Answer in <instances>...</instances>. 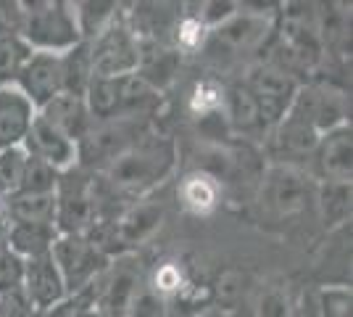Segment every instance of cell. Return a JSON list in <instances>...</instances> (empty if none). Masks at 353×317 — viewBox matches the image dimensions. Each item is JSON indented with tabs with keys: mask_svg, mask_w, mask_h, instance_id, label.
<instances>
[{
	"mask_svg": "<svg viewBox=\"0 0 353 317\" xmlns=\"http://www.w3.org/2000/svg\"><path fill=\"white\" fill-rule=\"evenodd\" d=\"M176 166L179 146L172 135L150 130L143 137H137L132 146H127L111 162L95 169V180L101 185L105 201V214L114 217L127 204L153 196L163 182L172 180Z\"/></svg>",
	"mask_w": 353,
	"mask_h": 317,
	"instance_id": "1",
	"label": "cell"
},
{
	"mask_svg": "<svg viewBox=\"0 0 353 317\" xmlns=\"http://www.w3.org/2000/svg\"><path fill=\"white\" fill-rule=\"evenodd\" d=\"M277 8H280V3H274V6L240 3L237 14H232L227 21H221L219 27L208 32L201 59H206L216 72L237 66L248 56H253V61H256V56L261 53V48L274 30Z\"/></svg>",
	"mask_w": 353,
	"mask_h": 317,
	"instance_id": "2",
	"label": "cell"
},
{
	"mask_svg": "<svg viewBox=\"0 0 353 317\" xmlns=\"http://www.w3.org/2000/svg\"><path fill=\"white\" fill-rule=\"evenodd\" d=\"M163 220H166V204L161 198L148 196L134 204H127L114 217L95 222L85 236L95 243V249L105 259L127 257V254H137L161 230Z\"/></svg>",
	"mask_w": 353,
	"mask_h": 317,
	"instance_id": "3",
	"label": "cell"
},
{
	"mask_svg": "<svg viewBox=\"0 0 353 317\" xmlns=\"http://www.w3.org/2000/svg\"><path fill=\"white\" fill-rule=\"evenodd\" d=\"M316 180L306 169L285 164H266L256 188V201L266 217L274 222H288L314 209Z\"/></svg>",
	"mask_w": 353,
	"mask_h": 317,
	"instance_id": "4",
	"label": "cell"
},
{
	"mask_svg": "<svg viewBox=\"0 0 353 317\" xmlns=\"http://www.w3.org/2000/svg\"><path fill=\"white\" fill-rule=\"evenodd\" d=\"M101 220H103V206H101L95 172L79 164L61 172L56 188V222H53L56 233L85 236Z\"/></svg>",
	"mask_w": 353,
	"mask_h": 317,
	"instance_id": "5",
	"label": "cell"
},
{
	"mask_svg": "<svg viewBox=\"0 0 353 317\" xmlns=\"http://www.w3.org/2000/svg\"><path fill=\"white\" fill-rule=\"evenodd\" d=\"M21 40L32 50L43 53H66L69 48L82 43L72 3L66 0H32L21 3Z\"/></svg>",
	"mask_w": 353,
	"mask_h": 317,
	"instance_id": "6",
	"label": "cell"
},
{
	"mask_svg": "<svg viewBox=\"0 0 353 317\" xmlns=\"http://www.w3.org/2000/svg\"><path fill=\"white\" fill-rule=\"evenodd\" d=\"M150 130H156V119L134 114H121L108 122H92L88 135L77 143V164L95 172Z\"/></svg>",
	"mask_w": 353,
	"mask_h": 317,
	"instance_id": "7",
	"label": "cell"
},
{
	"mask_svg": "<svg viewBox=\"0 0 353 317\" xmlns=\"http://www.w3.org/2000/svg\"><path fill=\"white\" fill-rule=\"evenodd\" d=\"M148 288V272L137 254L117 257L98 275V294L92 309L101 317H127L134 299Z\"/></svg>",
	"mask_w": 353,
	"mask_h": 317,
	"instance_id": "8",
	"label": "cell"
},
{
	"mask_svg": "<svg viewBox=\"0 0 353 317\" xmlns=\"http://www.w3.org/2000/svg\"><path fill=\"white\" fill-rule=\"evenodd\" d=\"M290 111L295 117H301L309 127H314L319 135H324L340 124L351 122V88L314 77L298 88Z\"/></svg>",
	"mask_w": 353,
	"mask_h": 317,
	"instance_id": "9",
	"label": "cell"
},
{
	"mask_svg": "<svg viewBox=\"0 0 353 317\" xmlns=\"http://www.w3.org/2000/svg\"><path fill=\"white\" fill-rule=\"evenodd\" d=\"M88 43V40H85ZM90 61H92V77H127L134 75L140 61V40L130 30L124 19V3L114 16V21L105 27L98 37H92Z\"/></svg>",
	"mask_w": 353,
	"mask_h": 317,
	"instance_id": "10",
	"label": "cell"
},
{
	"mask_svg": "<svg viewBox=\"0 0 353 317\" xmlns=\"http://www.w3.org/2000/svg\"><path fill=\"white\" fill-rule=\"evenodd\" d=\"M237 77L245 82V88L253 93L256 104L261 108L266 133L290 111L295 95H298V88H301V82L295 77H290L288 72H282L277 66H272V64L259 59L248 61L245 69Z\"/></svg>",
	"mask_w": 353,
	"mask_h": 317,
	"instance_id": "11",
	"label": "cell"
},
{
	"mask_svg": "<svg viewBox=\"0 0 353 317\" xmlns=\"http://www.w3.org/2000/svg\"><path fill=\"white\" fill-rule=\"evenodd\" d=\"M50 257L59 267L66 296H74L82 288H88L111 262L95 249V243L88 236H56L50 246Z\"/></svg>",
	"mask_w": 353,
	"mask_h": 317,
	"instance_id": "12",
	"label": "cell"
},
{
	"mask_svg": "<svg viewBox=\"0 0 353 317\" xmlns=\"http://www.w3.org/2000/svg\"><path fill=\"white\" fill-rule=\"evenodd\" d=\"M319 133L309 127L301 117H295L293 111H288L264 137V162L266 164H285L298 166L309 172L311 156L319 146ZM311 175V172H309Z\"/></svg>",
	"mask_w": 353,
	"mask_h": 317,
	"instance_id": "13",
	"label": "cell"
},
{
	"mask_svg": "<svg viewBox=\"0 0 353 317\" xmlns=\"http://www.w3.org/2000/svg\"><path fill=\"white\" fill-rule=\"evenodd\" d=\"M221 117L230 130V135L235 140H259L264 143L266 124L261 117V108L256 104L253 93L245 88V82L240 77H230L224 79V104H221Z\"/></svg>",
	"mask_w": 353,
	"mask_h": 317,
	"instance_id": "14",
	"label": "cell"
},
{
	"mask_svg": "<svg viewBox=\"0 0 353 317\" xmlns=\"http://www.w3.org/2000/svg\"><path fill=\"white\" fill-rule=\"evenodd\" d=\"M309 172L314 180L351 182L353 180V127L340 124L319 137V146L311 156Z\"/></svg>",
	"mask_w": 353,
	"mask_h": 317,
	"instance_id": "15",
	"label": "cell"
},
{
	"mask_svg": "<svg viewBox=\"0 0 353 317\" xmlns=\"http://www.w3.org/2000/svg\"><path fill=\"white\" fill-rule=\"evenodd\" d=\"M324 61L351 69V3H314Z\"/></svg>",
	"mask_w": 353,
	"mask_h": 317,
	"instance_id": "16",
	"label": "cell"
},
{
	"mask_svg": "<svg viewBox=\"0 0 353 317\" xmlns=\"http://www.w3.org/2000/svg\"><path fill=\"white\" fill-rule=\"evenodd\" d=\"M14 85L34 106V111H40L48 101H53L61 93V53L32 50Z\"/></svg>",
	"mask_w": 353,
	"mask_h": 317,
	"instance_id": "17",
	"label": "cell"
},
{
	"mask_svg": "<svg viewBox=\"0 0 353 317\" xmlns=\"http://www.w3.org/2000/svg\"><path fill=\"white\" fill-rule=\"evenodd\" d=\"M24 296L30 299L32 309L37 312H50L66 299V288L59 275V267L50 254L34 259H24V283H21Z\"/></svg>",
	"mask_w": 353,
	"mask_h": 317,
	"instance_id": "18",
	"label": "cell"
},
{
	"mask_svg": "<svg viewBox=\"0 0 353 317\" xmlns=\"http://www.w3.org/2000/svg\"><path fill=\"white\" fill-rule=\"evenodd\" d=\"M21 148L27 151V156H34L45 164H50L56 172H66V169L77 166V143H72L66 135H61L59 130L53 124H48L40 114H34Z\"/></svg>",
	"mask_w": 353,
	"mask_h": 317,
	"instance_id": "19",
	"label": "cell"
},
{
	"mask_svg": "<svg viewBox=\"0 0 353 317\" xmlns=\"http://www.w3.org/2000/svg\"><path fill=\"white\" fill-rule=\"evenodd\" d=\"M319 288H351V225L327 233L316 257Z\"/></svg>",
	"mask_w": 353,
	"mask_h": 317,
	"instance_id": "20",
	"label": "cell"
},
{
	"mask_svg": "<svg viewBox=\"0 0 353 317\" xmlns=\"http://www.w3.org/2000/svg\"><path fill=\"white\" fill-rule=\"evenodd\" d=\"M182 69V56L169 43H140V61L134 75L145 79L156 93L166 95Z\"/></svg>",
	"mask_w": 353,
	"mask_h": 317,
	"instance_id": "21",
	"label": "cell"
},
{
	"mask_svg": "<svg viewBox=\"0 0 353 317\" xmlns=\"http://www.w3.org/2000/svg\"><path fill=\"white\" fill-rule=\"evenodd\" d=\"M34 114H37L34 106L24 98V93L16 85L0 88V151L24 143Z\"/></svg>",
	"mask_w": 353,
	"mask_h": 317,
	"instance_id": "22",
	"label": "cell"
},
{
	"mask_svg": "<svg viewBox=\"0 0 353 317\" xmlns=\"http://www.w3.org/2000/svg\"><path fill=\"white\" fill-rule=\"evenodd\" d=\"M48 124H53L61 135H66L72 143H79L82 137L88 135V130L92 127L90 111L85 106L82 95H72V93H59L53 101L37 111Z\"/></svg>",
	"mask_w": 353,
	"mask_h": 317,
	"instance_id": "23",
	"label": "cell"
},
{
	"mask_svg": "<svg viewBox=\"0 0 353 317\" xmlns=\"http://www.w3.org/2000/svg\"><path fill=\"white\" fill-rule=\"evenodd\" d=\"M176 201L192 217H208L221 206L224 191L208 172L190 169L176 182Z\"/></svg>",
	"mask_w": 353,
	"mask_h": 317,
	"instance_id": "24",
	"label": "cell"
},
{
	"mask_svg": "<svg viewBox=\"0 0 353 317\" xmlns=\"http://www.w3.org/2000/svg\"><path fill=\"white\" fill-rule=\"evenodd\" d=\"M351 198H353L351 182L316 180V188H314V211L319 214V222H322V227L327 233L351 225V209H353Z\"/></svg>",
	"mask_w": 353,
	"mask_h": 317,
	"instance_id": "25",
	"label": "cell"
},
{
	"mask_svg": "<svg viewBox=\"0 0 353 317\" xmlns=\"http://www.w3.org/2000/svg\"><path fill=\"white\" fill-rule=\"evenodd\" d=\"M211 291V309L214 312H221V315H240L250 302V294H253V286H250V275L245 270H224L208 286Z\"/></svg>",
	"mask_w": 353,
	"mask_h": 317,
	"instance_id": "26",
	"label": "cell"
},
{
	"mask_svg": "<svg viewBox=\"0 0 353 317\" xmlns=\"http://www.w3.org/2000/svg\"><path fill=\"white\" fill-rule=\"evenodd\" d=\"M3 214L16 225H53L56 193H14L3 201Z\"/></svg>",
	"mask_w": 353,
	"mask_h": 317,
	"instance_id": "27",
	"label": "cell"
},
{
	"mask_svg": "<svg viewBox=\"0 0 353 317\" xmlns=\"http://www.w3.org/2000/svg\"><path fill=\"white\" fill-rule=\"evenodd\" d=\"M124 77H92L85 90V106L92 122H108L121 117Z\"/></svg>",
	"mask_w": 353,
	"mask_h": 317,
	"instance_id": "28",
	"label": "cell"
},
{
	"mask_svg": "<svg viewBox=\"0 0 353 317\" xmlns=\"http://www.w3.org/2000/svg\"><path fill=\"white\" fill-rule=\"evenodd\" d=\"M53 225H8V251H14L19 259H34L50 254V246L56 241Z\"/></svg>",
	"mask_w": 353,
	"mask_h": 317,
	"instance_id": "29",
	"label": "cell"
},
{
	"mask_svg": "<svg viewBox=\"0 0 353 317\" xmlns=\"http://www.w3.org/2000/svg\"><path fill=\"white\" fill-rule=\"evenodd\" d=\"M92 79V61H90V46L82 40L66 53H61V93L82 95Z\"/></svg>",
	"mask_w": 353,
	"mask_h": 317,
	"instance_id": "30",
	"label": "cell"
},
{
	"mask_svg": "<svg viewBox=\"0 0 353 317\" xmlns=\"http://www.w3.org/2000/svg\"><path fill=\"white\" fill-rule=\"evenodd\" d=\"M208 27L190 11V3H182V11L176 19L174 30L169 35V46L174 48L176 53L185 56H201V50L208 40Z\"/></svg>",
	"mask_w": 353,
	"mask_h": 317,
	"instance_id": "31",
	"label": "cell"
},
{
	"mask_svg": "<svg viewBox=\"0 0 353 317\" xmlns=\"http://www.w3.org/2000/svg\"><path fill=\"white\" fill-rule=\"evenodd\" d=\"M72 8L79 37L90 43L92 37H98L114 21L121 3H117V0H77V3H72Z\"/></svg>",
	"mask_w": 353,
	"mask_h": 317,
	"instance_id": "32",
	"label": "cell"
},
{
	"mask_svg": "<svg viewBox=\"0 0 353 317\" xmlns=\"http://www.w3.org/2000/svg\"><path fill=\"white\" fill-rule=\"evenodd\" d=\"M250 317H290L293 288L282 280H266L250 294Z\"/></svg>",
	"mask_w": 353,
	"mask_h": 317,
	"instance_id": "33",
	"label": "cell"
},
{
	"mask_svg": "<svg viewBox=\"0 0 353 317\" xmlns=\"http://www.w3.org/2000/svg\"><path fill=\"white\" fill-rule=\"evenodd\" d=\"M221 104H224V79L219 77H203L188 93V111L195 122L221 114Z\"/></svg>",
	"mask_w": 353,
	"mask_h": 317,
	"instance_id": "34",
	"label": "cell"
},
{
	"mask_svg": "<svg viewBox=\"0 0 353 317\" xmlns=\"http://www.w3.org/2000/svg\"><path fill=\"white\" fill-rule=\"evenodd\" d=\"M188 283H190V275L185 270V265L176 259H166L161 265H156V270L148 275V288L156 296H161L163 302L172 299L176 291H182Z\"/></svg>",
	"mask_w": 353,
	"mask_h": 317,
	"instance_id": "35",
	"label": "cell"
},
{
	"mask_svg": "<svg viewBox=\"0 0 353 317\" xmlns=\"http://www.w3.org/2000/svg\"><path fill=\"white\" fill-rule=\"evenodd\" d=\"M27 151L21 146L0 151V198H11L19 193L21 180H24V169H27Z\"/></svg>",
	"mask_w": 353,
	"mask_h": 317,
	"instance_id": "36",
	"label": "cell"
},
{
	"mask_svg": "<svg viewBox=\"0 0 353 317\" xmlns=\"http://www.w3.org/2000/svg\"><path fill=\"white\" fill-rule=\"evenodd\" d=\"M32 56V48L21 37H6L0 40V88L14 85L21 66Z\"/></svg>",
	"mask_w": 353,
	"mask_h": 317,
	"instance_id": "37",
	"label": "cell"
},
{
	"mask_svg": "<svg viewBox=\"0 0 353 317\" xmlns=\"http://www.w3.org/2000/svg\"><path fill=\"white\" fill-rule=\"evenodd\" d=\"M59 180H61V172H56L53 166L40 162V159L30 156L19 193H56Z\"/></svg>",
	"mask_w": 353,
	"mask_h": 317,
	"instance_id": "38",
	"label": "cell"
},
{
	"mask_svg": "<svg viewBox=\"0 0 353 317\" xmlns=\"http://www.w3.org/2000/svg\"><path fill=\"white\" fill-rule=\"evenodd\" d=\"M190 8L208 30H214V27H219L221 21H227L232 14H237L240 3H235V0H203V3H190Z\"/></svg>",
	"mask_w": 353,
	"mask_h": 317,
	"instance_id": "39",
	"label": "cell"
},
{
	"mask_svg": "<svg viewBox=\"0 0 353 317\" xmlns=\"http://www.w3.org/2000/svg\"><path fill=\"white\" fill-rule=\"evenodd\" d=\"M24 283V259H19L14 251H6L0 257V296L19 291Z\"/></svg>",
	"mask_w": 353,
	"mask_h": 317,
	"instance_id": "40",
	"label": "cell"
},
{
	"mask_svg": "<svg viewBox=\"0 0 353 317\" xmlns=\"http://www.w3.org/2000/svg\"><path fill=\"white\" fill-rule=\"evenodd\" d=\"M290 317H322V299L316 286H301L293 291Z\"/></svg>",
	"mask_w": 353,
	"mask_h": 317,
	"instance_id": "41",
	"label": "cell"
},
{
	"mask_svg": "<svg viewBox=\"0 0 353 317\" xmlns=\"http://www.w3.org/2000/svg\"><path fill=\"white\" fill-rule=\"evenodd\" d=\"M21 21H24L21 3L19 0H0V40L19 37L21 35Z\"/></svg>",
	"mask_w": 353,
	"mask_h": 317,
	"instance_id": "42",
	"label": "cell"
},
{
	"mask_svg": "<svg viewBox=\"0 0 353 317\" xmlns=\"http://www.w3.org/2000/svg\"><path fill=\"white\" fill-rule=\"evenodd\" d=\"M127 317H166V307H163V299L161 296H156L150 288H145L134 304L130 307V312Z\"/></svg>",
	"mask_w": 353,
	"mask_h": 317,
	"instance_id": "43",
	"label": "cell"
},
{
	"mask_svg": "<svg viewBox=\"0 0 353 317\" xmlns=\"http://www.w3.org/2000/svg\"><path fill=\"white\" fill-rule=\"evenodd\" d=\"M8 225H11V222H8L6 214H3V217H0V257L8 251Z\"/></svg>",
	"mask_w": 353,
	"mask_h": 317,
	"instance_id": "44",
	"label": "cell"
},
{
	"mask_svg": "<svg viewBox=\"0 0 353 317\" xmlns=\"http://www.w3.org/2000/svg\"><path fill=\"white\" fill-rule=\"evenodd\" d=\"M201 317H243V312H240V315H221V312H214V309H208L206 315H201Z\"/></svg>",
	"mask_w": 353,
	"mask_h": 317,
	"instance_id": "45",
	"label": "cell"
},
{
	"mask_svg": "<svg viewBox=\"0 0 353 317\" xmlns=\"http://www.w3.org/2000/svg\"><path fill=\"white\" fill-rule=\"evenodd\" d=\"M0 217H3V198H0Z\"/></svg>",
	"mask_w": 353,
	"mask_h": 317,
	"instance_id": "46",
	"label": "cell"
},
{
	"mask_svg": "<svg viewBox=\"0 0 353 317\" xmlns=\"http://www.w3.org/2000/svg\"><path fill=\"white\" fill-rule=\"evenodd\" d=\"M0 317H6V315H3V304H0Z\"/></svg>",
	"mask_w": 353,
	"mask_h": 317,
	"instance_id": "47",
	"label": "cell"
}]
</instances>
